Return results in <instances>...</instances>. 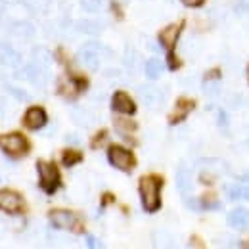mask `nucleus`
<instances>
[{"label":"nucleus","mask_w":249,"mask_h":249,"mask_svg":"<svg viewBox=\"0 0 249 249\" xmlns=\"http://www.w3.org/2000/svg\"><path fill=\"white\" fill-rule=\"evenodd\" d=\"M161 178L156 175H148L140 178V199H142V207L148 213H154L161 207Z\"/></svg>","instance_id":"f257e3e1"},{"label":"nucleus","mask_w":249,"mask_h":249,"mask_svg":"<svg viewBox=\"0 0 249 249\" xmlns=\"http://www.w3.org/2000/svg\"><path fill=\"white\" fill-rule=\"evenodd\" d=\"M36 171H38V177H40V188L46 194H54L60 186V171H58V167L54 163H48V161H38L36 163Z\"/></svg>","instance_id":"f03ea898"},{"label":"nucleus","mask_w":249,"mask_h":249,"mask_svg":"<svg viewBox=\"0 0 249 249\" xmlns=\"http://www.w3.org/2000/svg\"><path fill=\"white\" fill-rule=\"evenodd\" d=\"M0 150H4L8 156H14V157L25 156L29 152V142L19 132L2 134L0 136Z\"/></svg>","instance_id":"7ed1b4c3"},{"label":"nucleus","mask_w":249,"mask_h":249,"mask_svg":"<svg viewBox=\"0 0 249 249\" xmlns=\"http://www.w3.org/2000/svg\"><path fill=\"white\" fill-rule=\"evenodd\" d=\"M102 50H104V46H102L100 42H87V44L79 50V62L83 63L87 69L96 71V69L100 67Z\"/></svg>","instance_id":"20e7f679"},{"label":"nucleus","mask_w":249,"mask_h":249,"mask_svg":"<svg viewBox=\"0 0 249 249\" xmlns=\"http://www.w3.org/2000/svg\"><path fill=\"white\" fill-rule=\"evenodd\" d=\"M50 222H52V226H56L60 230L81 232V220H79V217L75 213H71V211H63V209L50 211Z\"/></svg>","instance_id":"39448f33"},{"label":"nucleus","mask_w":249,"mask_h":249,"mask_svg":"<svg viewBox=\"0 0 249 249\" xmlns=\"http://www.w3.org/2000/svg\"><path fill=\"white\" fill-rule=\"evenodd\" d=\"M107 159H109V163L113 165V167H117L119 171H132V167H134V156L128 152V150H124L123 146H109V150H107Z\"/></svg>","instance_id":"423d86ee"},{"label":"nucleus","mask_w":249,"mask_h":249,"mask_svg":"<svg viewBox=\"0 0 249 249\" xmlns=\"http://www.w3.org/2000/svg\"><path fill=\"white\" fill-rule=\"evenodd\" d=\"M0 211L18 215L23 211V199L14 190H0Z\"/></svg>","instance_id":"0eeeda50"},{"label":"nucleus","mask_w":249,"mask_h":249,"mask_svg":"<svg viewBox=\"0 0 249 249\" xmlns=\"http://www.w3.org/2000/svg\"><path fill=\"white\" fill-rule=\"evenodd\" d=\"M16 77H25L35 87L44 89L46 87V81H48V69L42 67V65H38V63L31 62L29 65L23 67V73H18Z\"/></svg>","instance_id":"6e6552de"},{"label":"nucleus","mask_w":249,"mask_h":249,"mask_svg":"<svg viewBox=\"0 0 249 249\" xmlns=\"http://www.w3.org/2000/svg\"><path fill=\"white\" fill-rule=\"evenodd\" d=\"M0 63L6 67H12V69H18L21 65L19 52L10 42H0Z\"/></svg>","instance_id":"1a4fd4ad"},{"label":"nucleus","mask_w":249,"mask_h":249,"mask_svg":"<svg viewBox=\"0 0 249 249\" xmlns=\"http://www.w3.org/2000/svg\"><path fill=\"white\" fill-rule=\"evenodd\" d=\"M111 107L117 113H124V115H132L136 111V106L132 102V98L126 92H115L111 98Z\"/></svg>","instance_id":"9d476101"},{"label":"nucleus","mask_w":249,"mask_h":249,"mask_svg":"<svg viewBox=\"0 0 249 249\" xmlns=\"http://www.w3.org/2000/svg\"><path fill=\"white\" fill-rule=\"evenodd\" d=\"M46 111L42 109V107H29L27 109V113H25V117H23V123L27 128H31V130H38V128H42L44 124H46Z\"/></svg>","instance_id":"9b49d317"},{"label":"nucleus","mask_w":249,"mask_h":249,"mask_svg":"<svg viewBox=\"0 0 249 249\" xmlns=\"http://www.w3.org/2000/svg\"><path fill=\"white\" fill-rule=\"evenodd\" d=\"M226 220H228V224H230L232 228L246 232V230H249V209L238 207V209H234L232 213H228V218H226Z\"/></svg>","instance_id":"f8f14e48"},{"label":"nucleus","mask_w":249,"mask_h":249,"mask_svg":"<svg viewBox=\"0 0 249 249\" xmlns=\"http://www.w3.org/2000/svg\"><path fill=\"white\" fill-rule=\"evenodd\" d=\"M138 94H140V100L144 102V106L146 107H157L161 102H163V94H161V90L159 89H156V87H140L138 89Z\"/></svg>","instance_id":"ddd939ff"},{"label":"nucleus","mask_w":249,"mask_h":249,"mask_svg":"<svg viewBox=\"0 0 249 249\" xmlns=\"http://www.w3.org/2000/svg\"><path fill=\"white\" fill-rule=\"evenodd\" d=\"M152 244H154V249H178L177 240L167 230H156L152 234Z\"/></svg>","instance_id":"4468645a"},{"label":"nucleus","mask_w":249,"mask_h":249,"mask_svg":"<svg viewBox=\"0 0 249 249\" xmlns=\"http://www.w3.org/2000/svg\"><path fill=\"white\" fill-rule=\"evenodd\" d=\"M180 29H182V25H180V23H173V25L165 27L163 31L159 33V42H161L165 48H169V50H171V48L177 44V40H178Z\"/></svg>","instance_id":"2eb2a0df"},{"label":"nucleus","mask_w":249,"mask_h":249,"mask_svg":"<svg viewBox=\"0 0 249 249\" xmlns=\"http://www.w3.org/2000/svg\"><path fill=\"white\" fill-rule=\"evenodd\" d=\"M177 188L182 196H188L192 190V173L186 165H180L177 171Z\"/></svg>","instance_id":"dca6fc26"},{"label":"nucleus","mask_w":249,"mask_h":249,"mask_svg":"<svg viewBox=\"0 0 249 249\" xmlns=\"http://www.w3.org/2000/svg\"><path fill=\"white\" fill-rule=\"evenodd\" d=\"M194 109V100H188V98H180L178 102H177V107H175V111H173V115H171V123H180L184 117H186L188 113Z\"/></svg>","instance_id":"f3484780"},{"label":"nucleus","mask_w":249,"mask_h":249,"mask_svg":"<svg viewBox=\"0 0 249 249\" xmlns=\"http://www.w3.org/2000/svg\"><path fill=\"white\" fill-rule=\"evenodd\" d=\"M10 33L18 38H23V40H29L35 36V27H33L29 21H16L12 27H10Z\"/></svg>","instance_id":"a211bd4d"},{"label":"nucleus","mask_w":249,"mask_h":249,"mask_svg":"<svg viewBox=\"0 0 249 249\" xmlns=\"http://www.w3.org/2000/svg\"><path fill=\"white\" fill-rule=\"evenodd\" d=\"M224 192L232 201H238V199L249 201V184H230L224 188Z\"/></svg>","instance_id":"6ab92c4d"},{"label":"nucleus","mask_w":249,"mask_h":249,"mask_svg":"<svg viewBox=\"0 0 249 249\" xmlns=\"http://www.w3.org/2000/svg\"><path fill=\"white\" fill-rule=\"evenodd\" d=\"M144 71H146V77L150 81H156V79L161 77V73H163V62L157 60V58H150L146 62V65H144Z\"/></svg>","instance_id":"aec40b11"},{"label":"nucleus","mask_w":249,"mask_h":249,"mask_svg":"<svg viewBox=\"0 0 249 249\" xmlns=\"http://www.w3.org/2000/svg\"><path fill=\"white\" fill-rule=\"evenodd\" d=\"M33 62L48 69L50 63H52V54L44 46H36V48H33Z\"/></svg>","instance_id":"412c9836"},{"label":"nucleus","mask_w":249,"mask_h":249,"mask_svg":"<svg viewBox=\"0 0 249 249\" xmlns=\"http://www.w3.org/2000/svg\"><path fill=\"white\" fill-rule=\"evenodd\" d=\"M77 29L85 35H98L102 31V25L94 19H81V21H77Z\"/></svg>","instance_id":"4be33fe9"},{"label":"nucleus","mask_w":249,"mask_h":249,"mask_svg":"<svg viewBox=\"0 0 249 249\" xmlns=\"http://www.w3.org/2000/svg\"><path fill=\"white\" fill-rule=\"evenodd\" d=\"M199 167L207 169V171H217V173H224L226 171V163L220 159H201Z\"/></svg>","instance_id":"5701e85b"},{"label":"nucleus","mask_w":249,"mask_h":249,"mask_svg":"<svg viewBox=\"0 0 249 249\" xmlns=\"http://www.w3.org/2000/svg\"><path fill=\"white\" fill-rule=\"evenodd\" d=\"M83 159V154L81 152H77V150H65L62 156V161L65 167H73L75 163H79Z\"/></svg>","instance_id":"b1692460"},{"label":"nucleus","mask_w":249,"mask_h":249,"mask_svg":"<svg viewBox=\"0 0 249 249\" xmlns=\"http://www.w3.org/2000/svg\"><path fill=\"white\" fill-rule=\"evenodd\" d=\"M102 4H104V0H81V8L85 12H89V14L100 12L102 10Z\"/></svg>","instance_id":"393cba45"},{"label":"nucleus","mask_w":249,"mask_h":249,"mask_svg":"<svg viewBox=\"0 0 249 249\" xmlns=\"http://www.w3.org/2000/svg\"><path fill=\"white\" fill-rule=\"evenodd\" d=\"M23 6L31 12H42L46 6H48V0H21Z\"/></svg>","instance_id":"a878e982"},{"label":"nucleus","mask_w":249,"mask_h":249,"mask_svg":"<svg viewBox=\"0 0 249 249\" xmlns=\"http://www.w3.org/2000/svg\"><path fill=\"white\" fill-rule=\"evenodd\" d=\"M115 128L121 132V134H126V132H132L136 128V124L128 119H115Z\"/></svg>","instance_id":"bb28decb"},{"label":"nucleus","mask_w":249,"mask_h":249,"mask_svg":"<svg viewBox=\"0 0 249 249\" xmlns=\"http://www.w3.org/2000/svg\"><path fill=\"white\" fill-rule=\"evenodd\" d=\"M77 90H79V89H77L71 81H65V79H63L62 85H60V92H62L63 96H67V98H73V96L77 94Z\"/></svg>","instance_id":"cd10ccee"},{"label":"nucleus","mask_w":249,"mask_h":249,"mask_svg":"<svg viewBox=\"0 0 249 249\" xmlns=\"http://www.w3.org/2000/svg\"><path fill=\"white\" fill-rule=\"evenodd\" d=\"M73 119H75V123L83 124V126H87V124L90 123L89 121V113L85 109H81V107H75L73 109Z\"/></svg>","instance_id":"c85d7f7f"},{"label":"nucleus","mask_w":249,"mask_h":249,"mask_svg":"<svg viewBox=\"0 0 249 249\" xmlns=\"http://www.w3.org/2000/svg\"><path fill=\"white\" fill-rule=\"evenodd\" d=\"M8 90H10V94H14L18 100H21V102L29 100V94L25 92V90H21V89H16V87H8Z\"/></svg>","instance_id":"c756f323"},{"label":"nucleus","mask_w":249,"mask_h":249,"mask_svg":"<svg viewBox=\"0 0 249 249\" xmlns=\"http://www.w3.org/2000/svg\"><path fill=\"white\" fill-rule=\"evenodd\" d=\"M203 90L207 96H218L220 92V87H218V83H207L205 87H203Z\"/></svg>","instance_id":"7c9ffc66"},{"label":"nucleus","mask_w":249,"mask_h":249,"mask_svg":"<svg viewBox=\"0 0 249 249\" xmlns=\"http://www.w3.org/2000/svg\"><path fill=\"white\" fill-rule=\"evenodd\" d=\"M236 12L244 14V16H249V0H238L236 2Z\"/></svg>","instance_id":"2f4dec72"},{"label":"nucleus","mask_w":249,"mask_h":249,"mask_svg":"<svg viewBox=\"0 0 249 249\" xmlns=\"http://www.w3.org/2000/svg\"><path fill=\"white\" fill-rule=\"evenodd\" d=\"M87 248L89 249H104L102 248V244H100V240L94 238V236H87Z\"/></svg>","instance_id":"473e14b6"},{"label":"nucleus","mask_w":249,"mask_h":249,"mask_svg":"<svg viewBox=\"0 0 249 249\" xmlns=\"http://www.w3.org/2000/svg\"><path fill=\"white\" fill-rule=\"evenodd\" d=\"M124 63H126L128 67H134V65H136V52H134V50H128V52H126Z\"/></svg>","instance_id":"72a5a7b5"},{"label":"nucleus","mask_w":249,"mask_h":249,"mask_svg":"<svg viewBox=\"0 0 249 249\" xmlns=\"http://www.w3.org/2000/svg\"><path fill=\"white\" fill-rule=\"evenodd\" d=\"M104 140H106V132H104V130H102V132H100V134H98V136H96V138H94V142H92V148H98V146H100V144H102V142H104Z\"/></svg>","instance_id":"f704fd0d"},{"label":"nucleus","mask_w":249,"mask_h":249,"mask_svg":"<svg viewBox=\"0 0 249 249\" xmlns=\"http://www.w3.org/2000/svg\"><path fill=\"white\" fill-rule=\"evenodd\" d=\"M186 6H190V8H197V6H201L203 4V0H182Z\"/></svg>","instance_id":"c9c22d12"},{"label":"nucleus","mask_w":249,"mask_h":249,"mask_svg":"<svg viewBox=\"0 0 249 249\" xmlns=\"http://www.w3.org/2000/svg\"><path fill=\"white\" fill-rule=\"evenodd\" d=\"M192 244H194V248L196 249H203V244L199 242V238H194V240H192Z\"/></svg>","instance_id":"e433bc0d"},{"label":"nucleus","mask_w":249,"mask_h":249,"mask_svg":"<svg viewBox=\"0 0 249 249\" xmlns=\"http://www.w3.org/2000/svg\"><path fill=\"white\" fill-rule=\"evenodd\" d=\"M67 142H73V144H77V142H79V138H77L75 134H69V136H67Z\"/></svg>","instance_id":"4c0bfd02"},{"label":"nucleus","mask_w":249,"mask_h":249,"mask_svg":"<svg viewBox=\"0 0 249 249\" xmlns=\"http://www.w3.org/2000/svg\"><path fill=\"white\" fill-rule=\"evenodd\" d=\"M4 109H6V100L0 98V113H4Z\"/></svg>","instance_id":"58836bf2"},{"label":"nucleus","mask_w":249,"mask_h":249,"mask_svg":"<svg viewBox=\"0 0 249 249\" xmlns=\"http://www.w3.org/2000/svg\"><path fill=\"white\" fill-rule=\"evenodd\" d=\"M240 180H242V182H249V175H244V177H240Z\"/></svg>","instance_id":"ea45409f"},{"label":"nucleus","mask_w":249,"mask_h":249,"mask_svg":"<svg viewBox=\"0 0 249 249\" xmlns=\"http://www.w3.org/2000/svg\"><path fill=\"white\" fill-rule=\"evenodd\" d=\"M244 248H246V249H249V242H244Z\"/></svg>","instance_id":"a19ab883"},{"label":"nucleus","mask_w":249,"mask_h":249,"mask_svg":"<svg viewBox=\"0 0 249 249\" xmlns=\"http://www.w3.org/2000/svg\"><path fill=\"white\" fill-rule=\"evenodd\" d=\"M2 6H4V2H2V0H0V12H2V10H4V8H2Z\"/></svg>","instance_id":"79ce46f5"}]
</instances>
